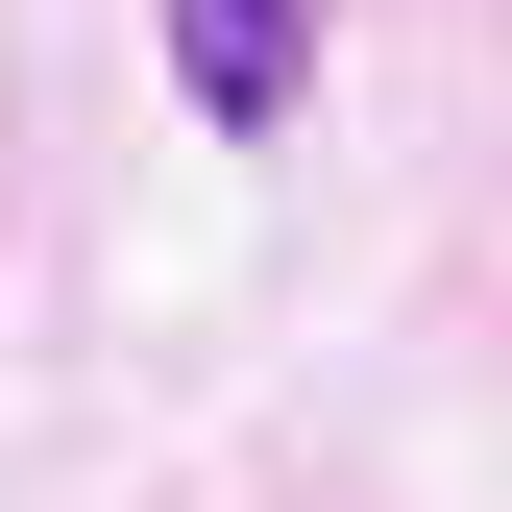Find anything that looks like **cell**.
Instances as JSON below:
<instances>
[{"instance_id":"1","label":"cell","mask_w":512,"mask_h":512,"mask_svg":"<svg viewBox=\"0 0 512 512\" xmlns=\"http://www.w3.org/2000/svg\"><path fill=\"white\" fill-rule=\"evenodd\" d=\"M171 98H196L220 147H269L317 98V0H171Z\"/></svg>"}]
</instances>
